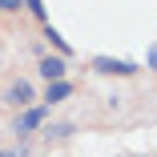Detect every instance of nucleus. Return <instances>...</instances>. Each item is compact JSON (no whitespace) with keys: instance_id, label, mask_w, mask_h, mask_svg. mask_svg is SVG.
Returning a JSON list of instances; mask_svg holds the SVG:
<instances>
[{"instance_id":"9b49d317","label":"nucleus","mask_w":157,"mask_h":157,"mask_svg":"<svg viewBox=\"0 0 157 157\" xmlns=\"http://www.w3.org/2000/svg\"><path fill=\"white\" fill-rule=\"evenodd\" d=\"M145 60H149V69H157V44L149 48V56H145Z\"/></svg>"},{"instance_id":"39448f33","label":"nucleus","mask_w":157,"mask_h":157,"mask_svg":"<svg viewBox=\"0 0 157 157\" xmlns=\"http://www.w3.org/2000/svg\"><path fill=\"white\" fill-rule=\"evenodd\" d=\"M69 97H73V85H69V81H52V85L44 89V105H48V109L60 105V101H69Z\"/></svg>"},{"instance_id":"423d86ee","label":"nucleus","mask_w":157,"mask_h":157,"mask_svg":"<svg viewBox=\"0 0 157 157\" xmlns=\"http://www.w3.org/2000/svg\"><path fill=\"white\" fill-rule=\"evenodd\" d=\"M44 40H48V44H52V48H56L60 56H69V52H73V48H69V40H65V36H60V33H56V28H52V24L44 28Z\"/></svg>"},{"instance_id":"f257e3e1","label":"nucleus","mask_w":157,"mask_h":157,"mask_svg":"<svg viewBox=\"0 0 157 157\" xmlns=\"http://www.w3.org/2000/svg\"><path fill=\"white\" fill-rule=\"evenodd\" d=\"M44 113H48V105H28V109H20L16 121H12V133H16V137H28V133L44 129Z\"/></svg>"},{"instance_id":"0eeeda50","label":"nucleus","mask_w":157,"mask_h":157,"mask_svg":"<svg viewBox=\"0 0 157 157\" xmlns=\"http://www.w3.org/2000/svg\"><path fill=\"white\" fill-rule=\"evenodd\" d=\"M44 137H48V141H65V137H73V125H69V121L48 125V129H44Z\"/></svg>"},{"instance_id":"9d476101","label":"nucleus","mask_w":157,"mask_h":157,"mask_svg":"<svg viewBox=\"0 0 157 157\" xmlns=\"http://www.w3.org/2000/svg\"><path fill=\"white\" fill-rule=\"evenodd\" d=\"M0 157H28V149H0Z\"/></svg>"},{"instance_id":"1a4fd4ad","label":"nucleus","mask_w":157,"mask_h":157,"mask_svg":"<svg viewBox=\"0 0 157 157\" xmlns=\"http://www.w3.org/2000/svg\"><path fill=\"white\" fill-rule=\"evenodd\" d=\"M0 12H20V0H0Z\"/></svg>"},{"instance_id":"f03ea898","label":"nucleus","mask_w":157,"mask_h":157,"mask_svg":"<svg viewBox=\"0 0 157 157\" xmlns=\"http://www.w3.org/2000/svg\"><path fill=\"white\" fill-rule=\"evenodd\" d=\"M93 69L105 73V77H133L137 73L133 60H121V56H93Z\"/></svg>"},{"instance_id":"20e7f679","label":"nucleus","mask_w":157,"mask_h":157,"mask_svg":"<svg viewBox=\"0 0 157 157\" xmlns=\"http://www.w3.org/2000/svg\"><path fill=\"white\" fill-rule=\"evenodd\" d=\"M69 65H65V56H40V77L52 85V81H65Z\"/></svg>"},{"instance_id":"7ed1b4c3","label":"nucleus","mask_w":157,"mask_h":157,"mask_svg":"<svg viewBox=\"0 0 157 157\" xmlns=\"http://www.w3.org/2000/svg\"><path fill=\"white\" fill-rule=\"evenodd\" d=\"M4 101L16 105V109H28V105L36 101V93H33V85H28V81H12V85L4 89Z\"/></svg>"},{"instance_id":"6e6552de","label":"nucleus","mask_w":157,"mask_h":157,"mask_svg":"<svg viewBox=\"0 0 157 157\" xmlns=\"http://www.w3.org/2000/svg\"><path fill=\"white\" fill-rule=\"evenodd\" d=\"M24 8L33 12V16H40V20H44V4H40V0H24Z\"/></svg>"}]
</instances>
